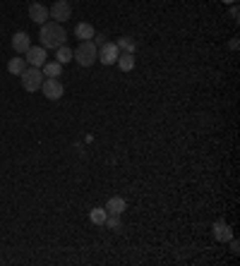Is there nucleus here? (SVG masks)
<instances>
[{
	"instance_id": "20e7f679",
	"label": "nucleus",
	"mask_w": 240,
	"mask_h": 266,
	"mask_svg": "<svg viewBox=\"0 0 240 266\" xmlns=\"http://www.w3.org/2000/svg\"><path fill=\"white\" fill-rule=\"evenodd\" d=\"M39 91H44V96L48 101H58V99H63V94H65V87H63V82H60L58 77H46Z\"/></svg>"
},
{
	"instance_id": "6e6552de",
	"label": "nucleus",
	"mask_w": 240,
	"mask_h": 266,
	"mask_svg": "<svg viewBox=\"0 0 240 266\" xmlns=\"http://www.w3.org/2000/svg\"><path fill=\"white\" fill-rule=\"evenodd\" d=\"M211 235H214V240L216 242H228L230 237H233V228H230L226 221H216L214 225H211Z\"/></svg>"
},
{
	"instance_id": "9b49d317",
	"label": "nucleus",
	"mask_w": 240,
	"mask_h": 266,
	"mask_svg": "<svg viewBox=\"0 0 240 266\" xmlns=\"http://www.w3.org/2000/svg\"><path fill=\"white\" fill-rule=\"evenodd\" d=\"M103 209L108 211V213H118V216H123V211L128 209V199H125V197H110Z\"/></svg>"
},
{
	"instance_id": "423d86ee",
	"label": "nucleus",
	"mask_w": 240,
	"mask_h": 266,
	"mask_svg": "<svg viewBox=\"0 0 240 266\" xmlns=\"http://www.w3.org/2000/svg\"><path fill=\"white\" fill-rule=\"evenodd\" d=\"M24 60H27V65L29 67H44V63L48 60L46 48L44 46H29L27 53H24Z\"/></svg>"
},
{
	"instance_id": "f8f14e48",
	"label": "nucleus",
	"mask_w": 240,
	"mask_h": 266,
	"mask_svg": "<svg viewBox=\"0 0 240 266\" xmlns=\"http://www.w3.org/2000/svg\"><path fill=\"white\" fill-rule=\"evenodd\" d=\"M94 34H96V29H94L89 22H79L75 27V39H79V41H91Z\"/></svg>"
},
{
	"instance_id": "39448f33",
	"label": "nucleus",
	"mask_w": 240,
	"mask_h": 266,
	"mask_svg": "<svg viewBox=\"0 0 240 266\" xmlns=\"http://www.w3.org/2000/svg\"><path fill=\"white\" fill-rule=\"evenodd\" d=\"M48 17H53V22H58V24L67 22L72 17V5L67 0H55L53 5L48 8Z\"/></svg>"
},
{
	"instance_id": "1a4fd4ad",
	"label": "nucleus",
	"mask_w": 240,
	"mask_h": 266,
	"mask_svg": "<svg viewBox=\"0 0 240 266\" xmlns=\"http://www.w3.org/2000/svg\"><path fill=\"white\" fill-rule=\"evenodd\" d=\"M29 20L36 24L48 22V8L41 5V3H32V5H29Z\"/></svg>"
},
{
	"instance_id": "4468645a",
	"label": "nucleus",
	"mask_w": 240,
	"mask_h": 266,
	"mask_svg": "<svg viewBox=\"0 0 240 266\" xmlns=\"http://www.w3.org/2000/svg\"><path fill=\"white\" fill-rule=\"evenodd\" d=\"M137 65V60H135V53H120L118 56V67L123 72H132Z\"/></svg>"
},
{
	"instance_id": "dca6fc26",
	"label": "nucleus",
	"mask_w": 240,
	"mask_h": 266,
	"mask_svg": "<svg viewBox=\"0 0 240 266\" xmlns=\"http://www.w3.org/2000/svg\"><path fill=\"white\" fill-rule=\"evenodd\" d=\"M24 70H27V60H24V58H12L10 63H8V72H10V75H17V77H20Z\"/></svg>"
},
{
	"instance_id": "4be33fe9",
	"label": "nucleus",
	"mask_w": 240,
	"mask_h": 266,
	"mask_svg": "<svg viewBox=\"0 0 240 266\" xmlns=\"http://www.w3.org/2000/svg\"><path fill=\"white\" fill-rule=\"evenodd\" d=\"M230 17H233V20H235V22H238V17H240V10H238V5H235V3H233V8H230Z\"/></svg>"
},
{
	"instance_id": "a211bd4d",
	"label": "nucleus",
	"mask_w": 240,
	"mask_h": 266,
	"mask_svg": "<svg viewBox=\"0 0 240 266\" xmlns=\"http://www.w3.org/2000/svg\"><path fill=\"white\" fill-rule=\"evenodd\" d=\"M106 216H108V211L101 209V206H96V209L89 211V218H91L94 225H103V223H106Z\"/></svg>"
},
{
	"instance_id": "5701e85b",
	"label": "nucleus",
	"mask_w": 240,
	"mask_h": 266,
	"mask_svg": "<svg viewBox=\"0 0 240 266\" xmlns=\"http://www.w3.org/2000/svg\"><path fill=\"white\" fill-rule=\"evenodd\" d=\"M228 46H230V51H238V46H240V44H238V39H230V44H228Z\"/></svg>"
},
{
	"instance_id": "2eb2a0df",
	"label": "nucleus",
	"mask_w": 240,
	"mask_h": 266,
	"mask_svg": "<svg viewBox=\"0 0 240 266\" xmlns=\"http://www.w3.org/2000/svg\"><path fill=\"white\" fill-rule=\"evenodd\" d=\"M115 46L120 48V53H135L137 51V41L132 36H120L118 41H115Z\"/></svg>"
},
{
	"instance_id": "f3484780",
	"label": "nucleus",
	"mask_w": 240,
	"mask_h": 266,
	"mask_svg": "<svg viewBox=\"0 0 240 266\" xmlns=\"http://www.w3.org/2000/svg\"><path fill=\"white\" fill-rule=\"evenodd\" d=\"M55 60H58L60 65H67V63H72V48H67V46H60V48H55Z\"/></svg>"
},
{
	"instance_id": "7ed1b4c3",
	"label": "nucleus",
	"mask_w": 240,
	"mask_h": 266,
	"mask_svg": "<svg viewBox=\"0 0 240 266\" xmlns=\"http://www.w3.org/2000/svg\"><path fill=\"white\" fill-rule=\"evenodd\" d=\"M22 87L24 91H29V94H34V91H39L41 89V84H44V72H41V67H27L22 75Z\"/></svg>"
},
{
	"instance_id": "aec40b11",
	"label": "nucleus",
	"mask_w": 240,
	"mask_h": 266,
	"mask_svg": "<svg viewBox=\"0 0 240 266\" xmlns=\"http://www.w3.org/2000/svg\"><path fill=\"white\" fill-rule=\"evenodd\" d=\"M228 244H230V252H233V254H240V244H238V240H235V237H230Z\"/></svg>"
},
{
	"instance_id": "6ab92c4d",
	"label": "nucleus",
	"mask_w": 240,
	"mask_h": 266,
	"mask_svg": "<svg viewBox=\"0 0 240 266\" xmlns=\"http://www.w3.org/2000/svg\"><path fill=\"white\" fill-rule=\"evenodd\" d=\"M103 225H106V228H110V230H120V225H123V223H120V216H118V213H108Z\"/></svg>"
},
{
	"instance_id": "f03ea898",
	"label": "nucleus",
	"mask_w": 240,
	"mask_h": 266,
	"mask_svg": "<svg viewBox=\"0 0 240 266\" xmlns=\"http://www.w3.org/2000/svg\"><path fill=\"white\" fill-rule=\"evenodd\" d=\"M72 60L82 67H91L98 60V48L94 41H79L75 51H72Z\"/></svg>"
},
{
	"instance_id": "f257e3e1",
	"label": "nucleus",
	"mask_w": 240,
	"mask_h": 266,
	"mask_svg": "<svg viewBox=\"0 0 240 266\" xmlns=\"http://www.w3.org/2000/svg\"><path fill=\"white\" fill-rule=\"evenodd\" d=\"M39 39H41V46H44L46 51H55V48L65 46L67 32L63 29V24L44 22V24H41V32H39Z\"/></svg>"
},
{
	"instance_id": "0eeeda50",
	"label": "nucleus",
	"mask_w": 240,
	"mask_h": 266,
	"mask_svg": "<svg viewBox=\"0 0 240 266\" xmlns=\"http://www.w3.org/2000/svg\"><path fill=\"white\" fill-rule=\"evenodd\" d=\"M118 56H120V48L115 44L106 41L103 46H98V63H101V65H113V63H118Z\"/></svg>"
},
{
	"instance_id": "ddd939ff",
	"label": "nucleus",
	"mask_w": 240,
	"mask_h": 266,
	"mask_svg": "<svg viewBox=\"0 0 240 266\" xmlns=\"http://www.w3.org/2000/svg\"><path fill=\"white\" fill-rule=\"evenodd\" d=\"M41 72H44V77H60L63 75V65L58 60H46Z\"/></svg>"
},
{
	"instance_id": "9d476101",
	"label": "nucleus",
	"mask_w": 240,
	"mask_h": 266,
	"mask_svg": "<svg viewBox=\"0 0 240 266\" xmlns=\"http://www.w3.org/2000/svg\"><path fill=\"white\" fill-rule=\"evenodd\" d=\"M29 46H32V36L27 32H17L12 36V48H15V53H27Z\"/></svg>"
},
{
	"instance_id": "412c9836",
	"label": "nucleus",
	"mask_w": 240,
	"mask_h": 266,
	"mask_svg": "<svg viewBox=\"0 0 240 266\" xmlns=\"http://www.w3.org/2000/svg\"><path fill=\"white\" fill-rule=\"evenodd\" d=\"M94 44H96V48L98 46H103L106 44V36H103V34H94Z\"/></svg>"
},
{
	"instance_id": "b1692460",
	"label": "nucleus",
	"mask_w": 240,
	"mask_h": 266,
	"mask_svg": "<svg viewBox=\"0 0 240 266\" xmlns=\"http://www.w3.org/2000/svg\"><path fill=\"white\" fill-rule=\"evenodd\" d=\"M223 3H226V5H233V3H235V0H223Z\"/></svg>"
}]
</instances>
